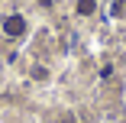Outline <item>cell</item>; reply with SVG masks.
<instances>
[{"mask_svg": "<svg viewBox=\"0 0 126 123\" xmlns=\"http://www.w3.org/2000/svg\"><path fill=\"white\" fill-rule=\"evenodd\" d=\"M3 33H7L10 39L23 36V33H26V19H23V16H7V19H3Z\"/></svg>", "mask_w": 126, "mask_h": 123, "instance_id": "cell-1", "label": "cell"}, {"mask_svg": "<svg viewBox=\"0 0 126 123\" xmlns=\"http://www.w3.org/2000/svg\"><path fill=\"white\" fill-rule=\"evenodd\" d=\"M94 10H97L94 0H78V16H91Z\"/></svg>", "mask_w": 126, "mask_h": 123, "instance_id": "cell-2", "label": "cell"}]
</instances>
